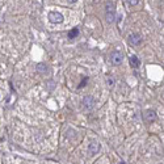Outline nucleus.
<instances>
[{
    "label": "nucleus",
    "mask_w": 164,
    "mask_h": 164,
    "mask_svg": "<svg viewBox=\"0 0 164 164\" xmlns=\"http://www.w3.org/2000/svg\"><path fill=\"white\" fill-rule=\"evenodd\" d=\"M109 59H110V62L114 66H119L122 63V60H123V54L121 51H118V50H114V51L110 53Z\"/></svg>",
    "instance_id": "1"
},
{
    "label": "nucleus",
    "mask_w": 164,
    "mask_h": 164,
    "mask_svg": "<svg viewBox=\"0 0 164 164\" xmlns=\"http://www.w3.org/2000/svg\"><path fill=\"white\" fill-rule=\"evenodd\" d=\"M129 43H130V45H133V46L141 45V43H142V37L139 34H137V33L130 34L129 36Z\"/></svg>",
    "instance_id": "5"
},
{
    "label": "nucleus",
    "mask_w": 164,
    "mask_h": 164,
    "mask_svg": "<svg viewBox=\"0 0 164 164\" xmlns=\"http://www.w3.org/2000/svg\"><path fill=\"white\" fill-rule=\"evenodd\" d=\"M100 148H101V146H100V143H99V142H96V141L91 142V143H89V146H88V151H89V154H91V155L99 154Z\"/></svg>",
    "instance_id": "6"
},
{
    "label": "nucleus",
    "mask_w": 164,
    "mask_h": 164,
    "mask_svg": "<svg viewBox=\"0 0 164 164\" xmlns=\"http://www.w3.org/2000/svg\"><path fill=\"white\" fill-rule=\"evenodd\" d=\"M94 105H96V100H94L92 96H85L83 99V106H84V109L87 110H91L94 108Z\"/></svg>",
    "instance_id": "2"
},
{
    "label": "nucleus",
    "mask_w": 164,
    "mask_h": 164,
    "mask_svg": "<svg viewBox=\"0 0 164 164\" xmlns=\"http://www.w3.org/2000/svg\"><path fill=\"white\" fill-rule=\"evenodd\" d=\"M78 34H79V29H78V28H74L72 30L68 31V38H70V40H74L75 37H78Z\"/></svg>",
    "instance_id": "10"
},
{
    "label": "nucleus",
    "mask_w": 164,
    "mask_h": 164,
    "mask_svg": "<svg viewBox=\"0 0 164 164\" xmlns=\"http://www.w3.org/2000/svg\"><path fill=\"white\" fill-rule=\"evenodd\" d=\"M126 2H128V4H130V5H137L139 3V0H126Z\"/></svg>",
    "instance_id": "12"
},
{
    "label": "nucleus",
    "mask_w": 164,
    "mask_h": 164,
    "mask_svg": "<svg viewBox=\"0 0 164 164\" xmlns=\"http://www.w3.org/2000/svg\"><path fill=\"white\" fill-rule=\"evenodd\" d=\"M87 80H88V79H84V80H83V81H81V83H80V85H79V87H83V85H84V84L87 83Z\"/></svg>",
    "instance_id": "13"
},
{
    "label": "nucleus",
    "mask_w": 164,
    "mask_h": 164,
    "mask_svg": "<svg viewBox=\"0 0 164 164\" xmlns=\"http://www.w3.org/2000/svg\"><path fill=\"white\" fill-rule=\"evenodd\" d=\"M106 85L112 88L113 85H114V79H113V78H108V79H106Z\"/></svg>",
    "instance_id": "11"
},
{
    "label": "nucleus",
    "mask_w": 164,
    "mask_h": 164,
    "mask_svg": "<svg viewBox=\"0 0 164 164\" xmlns=\"http://www.w3.org/2000/svg\"><path fill=\"white\" fill-rule=\"evenodd\" d=\"M67 2H68V3H71V4H74V3H76L78 0H67Z\"/></svg>",
    "instance_id": "14"
},
{
    "label": "nucleus",
    "mask_w": 164,
    "mask_h": 164,
    "mask_svg": "<svg viewBox=\"0 0 164 164\" xmlns=\"http://www.w3.org/2000/svg\"><path fill=\"white\" fill-rule=\"evenodd\" d=\"M143 119L146 122H154L155 119H156V113L154 110H151V109L144 110L143 112Z\"/></svg>",
    "instance_id": "4"
},
{
    "label": "nucleus",
    "mask_w": 164,
    "mask_h": 164,
    "mask_svg": "<svg viewBox=\"0 0 164 164\" xmlns=\"http://www.w3.org/2000/svg\"><path fill=\"white\" fill-rule=\"evenodd\" d=\"M130 66L134 67V68H138V67L141 66V60L138 59L137 55H131L130 56Z\"/></svg>",
    "instance_id": "8"
},
{
    "label": "nucleus",
    "mask_w": 164,
    "mask_h": 164,
    "mask_svg": "<svg viewBox=\"0 0 164 164\" xmlns=\"http://www.w3.org/2000/svg\"><path fill=\"white\" fill-rule=\"evenodd\" d=\"M105 13H116V4L113 2H106V4H105Z\"/></svg>",
    "instance_id": "7"
},
{
    "label": "nucleus",
    "mask_w": 164,
    "mask_h": 164,
    "mask_svg": "<svg viewBox=\"0 0 164 164\" xmlns=\"http://www.w3.org/2000/svg\"><path fill=\"white\" fill-rule=\"evenodd\" d=\"M36 68H37V71L41 72V74H46V72L49 71V67L45 65V63H38Z\"/></svg>",
    "instance_id": "9"
},
{
    "label": "nucleus",
    "mask_w": 164,
    "mask_h": 164,
    "mask_svg": "<svg viewBox=\"0 0 164 164\" xmlns=\"http://www.w3.org/2000/svg\"><path fill=\"white\" fill-rule=\"evenodd\" d=\"M49 20L54 24H60V22H63V20H65V17H63L60 13H58V12H50Z\"/></svg>",
    "instance_id": "3"
}]
</instances>
